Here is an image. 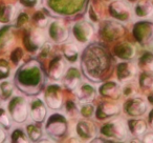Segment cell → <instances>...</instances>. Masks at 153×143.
Segmentation results:
<instances>
[{
    "label": "cell",
    "instance_id": "1",
    "mask_svg": "<svg viewBox=\"0 0 153 143\" xmlns=\"http://www.w3.org/2000/svg\"><path fill=\"white\" fill-rule=\"evenodd\" d=\"M10 112L14 120L23 122L27 117V105L23 98L16 97L10 104Z\"/></svg>",
    "mask_w": 153,
    "mask_h": 143
},
{
    "label": "cell",
    "instance_id": "2",
    "mask_svg": "<svg viewBox=\"0 0 153 143\" xmlns=\"http://www.w3.org/2000/svg\"><path fill=\"white\" fill-rule=\"evenodd\" d=\"M102 133L106 135L107 133H109L107 136L113 137V138L122 139L127 135V126H126L125 122L123 120H113V121L109 122L108 124L104 126L102 128Z\"/></svg>",
    "mask_w": 153,
    "mask_h": 143
},
{
    "label": "cell",
    "instance_id": "3",
    "mask_svg": "<svg viewBox=\"0 0 153 143\" xmlns=\"http://www.w3.org/2000/svg\"><path fill=\"white\" fill-rule=\"evenodd\" d=\"M30 116L35 121L41 122L44 120L46 116V109L45 105L40 99H36L30 104Z\"/></svg>",
    "mask_w": 153,
    "mask_h": 143
},
{
    "label": "cell",
    "instance_id": "4",
    "mask_svg": "<svg viewBox=\"0 0 153 143\" xmlns=\"http://www.w3.org/2000/svg\"><path fill=\"white\" fill-rule=\"evenodd\" d=\"M49 35L53 38V40L58 41V42H62V41L66 40L68 37V32L64 25L60 22H53L51 23V28H49Z\"/></svg>",
    "mask_w": 153,
    "mask_h": 143
},
{
    "label": "cell",
    "instance_id": "5",
    "mask_svg": "<svg viewBox=\"0 0 153 143\" xmlns=\"http://www.w3.org/2000/svg\"><path fill=\"white\" fill-rule=\"evenodd\" d=\"M74 33L76 35V39L81 42H85L91 37L92 28L89 26V24L86 23H78L74 28Z\"/></svg>",
    "mask_w": 153,
    "mask_h": 143
},
{
    "label": "cell",
    "instance_id": "6",
    "mask_svg": "<svg viewBox=\"0 0 153 143\" xmlns=\"http://www.w3.org/2000/svg\"><path fill=\"white\" fill-rule=\"evenodd\" d=\"M45 99H46V103L51 109H60L61 107L62 99L58 88H53V86L48 88L46 93V98Z\"/></svg>",
    "mask_w": 153,
    "mask_h": 143
},
{
    "label": "cell",
    "instance_id": "7",
    "mask_svg": "<svg viewBox=\"0 0 153 143\" xmlns=\"http://www.w3.org/2000/svg\"><path fill=\"white\" fill-rule=\"evenodd\" d=\"M64 83L68 88L74 90L80 83V75L76 68H70L65 75Z\"/></svg>",
    "mask_w": 153,
    "mask_h": 143
},
{
    "label": "cell",
    "instance_id": "8",
    "mask_svg": "<svg viewBox=\"0 0 153 143\" xmlns=\"http://www.w3.org/2000/svg\"><path fill=\"white\" fill-rule=\"evenodd\" d=\"M130 104H131V106H128L127 112L132 114L131 116H142L147 109V104L143 100H140V99L131 100L130 101Z\"/></svg>",
    "mask_w": 153,
    "mask_h": 143
},
{
    "label": "cell",
    "instance_id": "9",
    "mask_svg": "<svg viewBox=\"0 0 153 143\" xmlns=\"http://www.w3.org/2000/svg\"><path fill=\"white\" fill-rule=\"evenodd\" d=\"M94 96H96V92H94V88H91L88 84L82 85L79 90V93H78V97L80 98V100L85 103L91 101Z\"/></svg>",
    "mask_w": 153,
    "mask_h": 143
},
{
    "label": "cell",
    "instance_id": "10",
    "mask_svg": "<svg viewBox=\"0 0 153 143\" xmlns=\"http://www.w3.org/2000/svg\"><path fill=\"white\" fill-rule=\"evenodd\" d=\"M130 4L126 3L123 0H119L117 2H114L113 4H111V13H113L114 15L119 13L121 14V19H123L124 17H127L128 13L130 12Z\"/></svg>",
    "mask_w": 153,
    "mask_h": 143
},
{
    "label": "cell",
    "instance_id": "11",
    "mask_svg": "<svg viewBox=\"0 0 153 143\" xmlns=\"http://www.w3.org/2000/svg\"><path fill=\"white\" fill-rule=\"evenodd\" d=\"M64 70H65V63H64L62 58H57L55 61L53 62V66H51V75L55 79H59L62 77L64 74Z\"/></svg>",
    "mask_w": 153,
    "mask_h": 143
},
{
    "label": "cell",
    "instance_id": "12",
    "mask_svg": "<svg viewBox=\"0 0 153 143\" xmlns=\"http://www.w3.org/2000/svg\"><path fill=\"white\" fill-rule=\"evenodd\" d=\"M135 11H136V15L140 16V17H144V16L151 15V13H152V11H153V7H152V5H151V3L144 1V2L138 3V4L136 5Z\"/></svg>",
    "mask_w": 153,
    "mask_h": 143
},
{
    "label": "cell",
    "instance_id": "13",
    "mask_svg": "<svg viewBox=\"0 0 153 143\" xmlns=\"http://www.w3.org/2000/svg\"><path fill=\"white\" fill-rule=\"evenodd\" d=\"M129 127L131 130L132 134L140 136L146 130V124H145L144 121H131L129 123Z\"/></svg>",
    "mask_w": 153,
    "mask_h": 143
},
{
    "label": "cell",
    "instance_id": "14",
    "mask_svg": "<svg viewBox=\"0 0 153 143\" xmlns=\"http://www.w3.org/2000/svg\"><path fill=\"white\" fill-rule=\"evenodd\" d=\"M79 49L74 44H67L64 47V55L66 58H70V60L74 61L76 59V55H78Z\"/></svg>",
    "mask_w": 153,
    "mask_h": 143
},
{
    "label": "cell",
    "instance_id": "15",
    "mask_svg": "<svg viewBox=\"0 0 153 143\" xmlns=\"http://www.w3.org/2000/svg\"><path fill=\"white\" fill-rule=\"evenodd\" d=\"M90 127H91V124L90 123H86V122H80L78 124V135H80L83 138H89L91 136L92 133L89 132Z\"/></svg>",
    "mask_w": 153,
    "mask_h": 143
},
{
    "label": "cell",
    "instance_id": "16",
    "mask_svg": "<svg viewBox=\"0 0 153 143\" xmlns=\"http://www.w3.org/2000/svg\"><path fill=\"white\" fill-rule=\"evenodd\" d=\"M140 84L145 88H153V74L145 73L140 78Z\"/></svg>",
    "mask_w": 153,
    "mask_h": 143
},
{
    "label": "cell",
    "instance_id": "17",
    "mask_svg": "<svg viewBox=\"0 0 153 143\" xmlns=\"http://www.w3.org/2000/svg\"><path fill=\"white\" fill-rule=\"evenodd\" d=\"M27 134H28V136H30V138L32 139V140H35V141L38 140L41 136L40 130L35 125H28L27 126Z\"/></svg>",
    "mask_w": 153,
    "mask_h": 143
},
{
    "label": "cell",
    "instance_id": "18",
    "mask_svg": "<svg viewBox=\"0 0 153 143\" xmlns=\"http://www.w3.org/2000/svg\"><path fill=\"white\" fill-rule=\"evenodd\" d=\"M140 63H145L146 68L153 72V55L152 54H146L144 57L140 59Z\"/></svg>",
    "mask_w": 153,
    "mask_h": 143
},
{
    "label": "cell",
    "instance_id": "19",
    "mask_svg": "<svg viewBox=\"0 0 153 143\" xmlns=\"http://www.w3.org/2000/svg\"><path fill=\"white\" fill-rule=\"evenodd\" d=\"M0 124L10 127L11 126V120H10L9 115L7 114V112L3 109H0Z\"/></svg>",
    "mask_w": 153,
    "mask_h": 143
},
{
    "label": "cell",
    "instance_id": "20",
    "mask_svg": "<svg viewBox=\"0 0 153 143\" xmlns=\"http://www.w3.org/2000/svg\"><path fill=\"white\" fill-rule=\"evenodd\" d=\"M94 109L92 107V105L90 104H85L83 105V106L81 107V113L83 116H85V117H91L92 114H94Z\"/></svg>",
    "mask_w": 153,
    "mask_h": 143
},
{
    "label": "cell",
    "instance_id": "21",
    "mask_svg": "<svg viewBox=\"0 0 153 143\" xmlns=\"http://www.w3.org/2000/svg\"><path fill=\"white\" fill-rule=\"evenodd\" d=\"M125 66H126V70H125V72H130V73L134 74L133 65H132V64H130V63H125ZM123 68H124V66L121 64L119 72H121V73H120V77H122V78H124V76H125V74H126V73H122V72H123Z\"/></svg>",
    "mask_w": 153,
    "mask_h": 143
},
{
    "label": "cell",
    "instance_id": "22",
    "mask_svg": "<svg viewBox=\"0 0 153 143\" xmlns=\"http://www.w3.org/2000/svg\"><path fill=\"white\" fill-rule=\"evenodd\" d=\"M145 142H153V135H147L144 138Z\"/></svg>",
    "mask_w": 153,
    "mask_h": 143
},
{
    "label": "cell",
    "instance_id": "23",
    "mask_svg": "<svg viewBox=\"0 0 153 143\" xmlns=\"http://www.w3.org/2000/svg\"><path fill=\"white\" fill-rule=\"evenodd\" d=\"M23 2H25L26 4H28V5H32V4H34L35 2H36V0H22Z\"/></svg>",
    "mask_w": 153,
    "mask_h": 143
},
{
    "label": "cell",
    "instance_id": "24",
    "mask_svg": "<svg viewBox=\"0 0 153 143\" xmlns=\"http://www.w3.org/2000/svg\"><path fill=\"white\" fill-rule=\"evenodd\" d=\"M4 137H5L4 133H3V132H2V130L0 128V142H1V141H3V139H4Z\"/></svg>",
    "mask_w": 153,
    "mask_h": 143
},
{
    "label": "cell",
    "instance_id": "25",
    "mask_svg": "<svg viewBox=\"0 0 153 143\" xmlns=\"http://www.w3.org/2000/svg\"><path fill=\"white\" fill-rule=\"evenodd\" d=\"M150 124H151V126L153 127V111H152V113H151V115H150Z\"/></svg>",
    "mask_w": 153,
    "mask_h": 143
}]
</instances>
